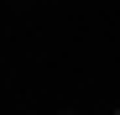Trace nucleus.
<instances>
[{
    "mask_svg": "<svg viewBox=\"0 0 120 115\" xmlns=\"http://www.w3.org/2000/svg\"><path fill=\"white\" fill-rule=\"evenodd\" d=\"M115 115H120V110H115Z\"/></svg>",
    "mask_w": 120,
    "mask_h": 115,
    "instance_id": "f257e3e1",
    "label": "nucleus"
}]
</instances>
